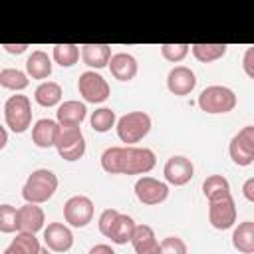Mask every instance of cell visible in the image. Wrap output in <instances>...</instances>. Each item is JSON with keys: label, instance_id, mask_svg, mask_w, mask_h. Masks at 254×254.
Segmentation results:
<instances>
[{"label": "cell", "instance_id": "cell-1", "mask_svg": "<svg viewBox=\"0 0 254 254\" xmlns=\"http://www.w3.org/2000/svg\"><path fill=\"white\" fill-rule=\"evenodd\" d=\"M101 169L109 175H147L157 165V155L149 147H107L101 153Z\"/></svg>", "mask_w": 254, "mask_h": 254}, {"label": "cell", "instance_id": "cell-2", "mask_svg": "<svg viewBox=\"0 0 254 254\" xmlns=\"http://www.w3.org/2000/svg\"><path fill=\"white\" fill-rule=\"evenodd\" d=\"M58 175L50 169H36L30 173V177L26 179L24 187H22V196L26 202L32 204H44L48 202L56 190H58Z\"/></svg>", "mask_w": 254, "mask_h": 254}, {"label": "cell", "instance_id": "cell-3", "mask_svg": "<svg viewBox=\"0 0 254 254\" xmlns=\"http://www.w3.org/2000/svg\"><path fill=\"white\" fill-rule=\"evenodd\" d=\"M151 127H153L151 115L145 111H129L115 121V131H117L119 141L129 147L139 143L141 139H145L149 135Z\"/></svg>", "mask_w": 254, "mask_h": 254}, {"label": "cell", "instance_id": "cell-4", "mask_svg": "<svg viewBox=\"0 0 254 254\" xmlns=\"http://www.w3.org/2000/svg\"><path fill=\"white\" fill-rule=\"evenodd\" d=\"M196 103L200 111L218 115V113H230L236 107L238 99H236V93L226 85H208L200 91Z\"/></svg>", "mask_w": 254, "mask_h": 254}, {"label": "cell", "instance_id": "cell-5", "mask_svg": "<svg viewBox=\"0 0 254 254\" xmlns=\"http://www.w3.org/2000/svg\"><path fill=\"white\" fill-rule=\"evenodd\" d=\"M4 121L6 127L14 133H26L32 127V101L28 95L16 93L10 95L4 103Z\"/></svg>", "mask_w": 254, "mask_h": 254}, {"label": "cell", "instance_id": "cell-6", "mask_svg": "<svg viewBox=\"0 0 254 254\" xmlns=\"http://www.w3.org/2000/svg\"><path fill=\"white\" fill-rule=\"evenodd\" d=\"M77 91H79V95L83 97L85 103H103L111 95V87H109L107 79L101 73L93 71V69H87V71L79 73Z\"/></svg>", "mask_w": 254, "mask_h": 254}, {"label": "cell", "instance_id": "cell-7", "mask_svg": "<svg viewBox=\"0 0 254 254\" xmlns=\"http://www.w3.org/2000/svg\"><path fill=\"white\" fill-rule=\"evenodd\" d=\"M228 155L234 165L250 167L254 163V125L242 127L228 143Z\"/></svg>", "mask_w": 254, "mask_h": 254}, {"label": "cell", "instance_id": "cell-8", "mask_svg": "<svg viewBox=\"0 0 254 254\" xmlns=\"http://www.w3.org/2000/svg\"><path fill=\"white\" fill-rule=\"evenodd\" d=\"M93 200L85 194H73L64 204V220L73 228H83L93 220Z\"/></svg>", "mask_w": 254, "mask_h": 254}, {"label": "cell", "instance_id": "cell-9", "mask_svg": "<svg viewBox=\"0 0 254 254\" xmlns=\"http://www.w3.org/2000/svg\"><path fill=\"white\" fill-rule=\"evenodd\" d=\"M135 196L139 202L147 204V206H155V204H161L167 200L169 196V185L165 181H159L155 177H149V175H143L135 181Z\"/></svg>", "mask_w": 254, "mask_h": 254}, {"label": "cell", "instance_id": "cell-10", "mask_svg": "<svg viewBox=\"0 0 254 254\" xmlns=\"http://www.w3.org/2000/svg\"><path fill=\"white\" fill-rule=\"evenodd\" d=\"M208 222L216 230H228L236 222V202L232 194L208 202Z\"/></svg>", "mask_w": 254, "mask_h": 254}, {"label": "cell", "instance_id": "cell-11", "mask_svg": "<svg viewBox=\"0 0 254 254\" xmlns=\"http://www.w3.org/2000/svg\"><path fill=\"white\" fill-rule=\"evenodd\" d=\"M163 175H165L167 185L183 187V185L190 183V179L194 177V165L190 159H187L183 155H173L171 159H167V163L163 167Z\"/></svg>", "mask_w": 254, "mask_h": 254}, {"label": "cell", "instance_id": "cell-12", "mask_svg": "<svg viewBox=\"0 0 254 254\" xmlns=\"http://www.w3.org/2000/svg\"><path fill=\"white\" fill-rule=\"evenodd\" d=\"M44 244L50 252H67L73 246V232L67 224L64 222H50L48 226H44Z\"/></svg>", "mask_w": 254, "mask_h": 254}, {"label": "cell", "instance_id": "cell-13", "mask_svg": "<svg viewBox=\"0 0 254 254\" xmlns=\"http://www.w3.org/2000/svg\"><path fill=\"white\" fill-rule=\"evenodd\" d=\"M46 226V214L40 204L26 202L24 206L18 208V218H16V232H40Z\"/></svg>", "mask_w": 254, "mask_h": 254}, {"label": "cell", "instance_id": "cell-14", "mask_svg": "<svg viewBox=\"0 0 254 254\" xmlns=\"http://www.w3.org/2000/svg\"><path fill=\"white\" fill-rule=\"evenodd\" d=\"M196 87V75L187 65H175L167 73V89L173 95H189Z\"/></svg>", "mask_w": 254, "mask_h": 254}, {"label": "cell", "instance_id": "cell-15", "mask_svg": "<svg viewBox=\"0 0 254 254\" xmlns=\"http://www.w3.org/2000/svg\"><path fill=\"white\" fill-rule=\"evenodd\" d=\"M109 71L115 79L119 81H131L135 75H137V69H139V64L135 60V56L127 54V52H117V54H111L109 58Z\"/></svg>", "mask_w": 254, "mask_h": 254}, {"label": "cell", "instance_id": "cell-16", "mask_svg": "<svg viewBox=\"0 0 254 254\" xmlns=\"http://www.w3.org/2000/svg\"><path fill=\"white\" fill-rule=\"evenodd\" d=\"M131 246L135 254H159V240L149 224H135Z\"/></svg>", "mask_w": 254, "mask_h": 254}, {"label": "cell", "instance_id": "cell-17", "mask_svg": "<svg viewBox=\"0 0 254 254\" xmlns=\"http://www.w3.org/2000/svg\"><path fill=\"white\" fill-rule=\"evenodd\" d=\"M79 56H81L83 64L95 71V69H101L109 64L111 46H107V44H83V46H79Z\"/></svg>", "mask_w": 254, "mask_h": 254}, {"label": "cell", "instance_id": "cell-18", "mask_svg": "<svg viewBox=\"0 0 254 254\" xmlns=\"http://www.w3.org/2000/svg\"><path fill=\"white\" fill-rule=\"evenodd\" d=\"M85 117H87V107L77 99L62 101L56 111L58 125H81Z\"/></svg>", "mask_w": 254, "mask_h": 254}, {"label": "cell", "instance_id": "cell-19", "mask_svg": "<svg viewBox=\"0 0 254 254\" xmlns=\"http://www.w3.org/2000/svg\"><path fill=\"white\" fill-rule=\"evenodd\" d=\"M52 58L44 50H34L26 60V75L32 79H48L52 75Z\"/></svg>", "mask_w": 254, "mask_h": 254}, {"label": "cell", "instance_id": "cell-20", "mask_svg": "<svg viewBox=\"0 0 254 254\" xmlns=\"http://www.w3.org/2000/svg\"><path fill=\"white\" fill-rule=\"evenodd\" d=\"M56 131H58V121L54 119H38L32 125V143L40 149H50L56 143Z\"/></svg>", "mask_w": 254, "mask_h": 254}, {"label": "cell", "instance_id": "cell-21", "mask_svg": "<svg viewBox=\"0 0 254 254\" xmlns=\"http://www.w3.org/2000/svg\"><path fill=\"white\" fill-rule=\"evenodd\" d=\"M135 224H137V222L133 220V216L119 212V214L115 216V220H113V224H111V228H109V232H107L105 238H109L113 244H119V246H121V244H127V242H131Z\"/></svg>", "mask_w": 254, "mask_h": 254}, {"label": "cell", "instance_id": "cell-22", "mask_svg": "<svg viewBox=\"0 0 254 254\" xmlns=\"http://www.w3.org/2000/svg\"><path fill=\"white\" fill-rule=\"evenodd\" d=\"M62 97H64V91H62V85L56 83V81H42L36 91H34V99L38 105L42 107H56L62 103Z\"/></svg>", "mask_w": 254, "mask_h": 254}, {"label": "cell", "instance_id": "cell-23", "mask_svg": "<svg viewBox=\"0 0 254 254\" xmlns=\"http://www.w3.org/2000/svg\"><path fill=\"white\" fill-rule=\"evenodd\" d=\"M232 246L242 254L254 252V222L244 220L232 230Z\"/></svg>", "mask_w": 254, "mask_h": 254}, {"label": "cell", "instance_id": "cell-24", "mask_svg": "<svg viewBox=\"0 0 254 254\" xmlns=\"http://www.w3.org/2000/svg\"><path fill=\"white\" fill-rule=\"evenodd\" d=\"M202 194L206 196L208 202L232 194V192H230V183H228V179L222 177V175H208V177L202 181Z\"/></svg>", "mask_w": 254, "mask_h": 254}, {"label": "cell", "instance_id": "cell-25", "mask_svg": "<svg viewBox=\"0 0 254 254\" xmlns=\"http://www.w3.org/2000/svg\"><path fill=\"white\" fill-rule=\"evenodd\" d=\"M30 85V79L26 75V71L18 69V67H4L0 69V87L10 89V91H22Z\"/></svg>", "mask_w": 254, "mask_h": 254}, {"label": "cell", "instance_id": "cell-26", "mask_svg": "<svg viewBox=\"0 0 254 254\" xmlns=\"http://www.w3.org/2000/svg\"><path fill=\"white\" fill-rule=\"evenodd\" d=\"M226 50H228L226 44H192L190 46L192 56L202 64H210V62L220 60L226 54Z\"/></svg>", "mask_w": 254, "mask_h": 254}, {"label": "cell", "instance_id": "cell-27", "mask_svg": "<svg viewBox=\"0 0 254 254\" xmlns=\"http://www.w3.org/2000/svg\"><path fill=\"white\" fill-rule=\"evenodd\" d=\"M52 60L62 67H71L79 60V46L77 44H56L52 50Z\"/></svg>", "mask_w": 254, "mask_h": 254}, {"label": "cell", "instance_id": "cell-28", "mask_svg": "<svg viewBox=\"0 0 254 254\" xmlns=\"http://www.w3.org/2000/svg\"><path fill=\"white\" fill-rule=\"evenodd\" d=\"M79 141H85L83 137V131L79 125H58V131H56V143L54 147L60 151V149H65L69 145H75Z\"/></svg>", "mask_w": 254, "mask_h": 254}, {"label": "cell", "instance_id": "cell-29", "mask_svg": "<svg viewBox=\"0 0 254 254\" xmlns=\"http://www.w3.org/2000/svg\"><path fill=\"white\" fill-rule=\"evenodd\" d=\"M115 121H117V115L111 107H99L89 117V125L97 133H107L111 127H115Z\"/></svg>", "mask_w": 254, "mask_h": 254}, {"label": "cell", "instance_id": "cell-30", "mask_svg": "<svg viewBox=\"0 0 254 254\" xmlns=\"http://www.w3.org/2000/svg\"><path fill=\"white\" fill-rule=\"evenodd\" d=\"M12 246H16L22 254H38L40 252V248H42V244H40V240H38V236L36 234H32V232H16V236L12 238V242H10Z\"/></svg>", "mask_w": 254, "mask_h": 254}, {"label": "cell", "instance_id": "cell-31", "mask_svg": "<svg viewBox=\"0 0 254 254\" xmlns=\"http://www.w3.org/2000/svg\"><path fill=\"white\" fill-rule=\"evenodd\" d=\"M189 52H190L189 44H161V56L171 64L183 62Z\"/></svg>", "mask_w": 254, "mask_h": 254}, {"label": "cell", "instance_id": "cell-32", "mask_svg": "<svg viewBox=\"0 0 254 254\" xmlns=\"http://www.w3.org/2000/svg\"><path fill=\"white\" fill-rule=\"evenodd\" d=\"M16 218H18V208L16 206L0 204V232L14 234L16 232Z\"/></svg>", "mask_w": 254, "mask_h": 254}, {"label": "cell", "instance_id": "cell-33", "mask_svg": "<svg viewBox=\"0 0 254 254\" xmlns=\"http://www.w3.org/2000/svg\"><path fill=\"white\" fill-rule=\"evenodd\" d=\"M187 242L179 236H167L159 242V254H187Z\"/></svg>", "mask_w": 254, "mask_h": 254}, {"label": "cell", "instance_id": "cell-34", "mask_svg": "<svg viewBox=\"0 0 254 254\" xmlns=\"http://www.w3.org/2000/svg\"><path fill=\"white\" fill-rule=\"evenodd\" d=\"M58 155L64 159V161H79L83 155H85V141H79L75 145H69L65 149H60Z\"/></svg>", "mask_w": 254, "mask_h": 254}, {"label": "cell", "instance_id": "cell-35", "mask_svg": "<svg viewBox=\"0 0 254 254\" xmlns=\"http://www.w3.org/2000/svg\"><path fill=\"white\" fill-rule=\"evenodd\" d=\"M117 214H119V210H115V208H105V210L99 214L97 226H99V232H101L103 236H107V232H109V228H111V224H113V220H115Z\"/></svg>", "mask_w": 254, "mask_h": 254}, {"label": "cell", "instance_id": "cell-36", "mask_svg": "<svg viewBox=\"0 0 254 254\" xmlns=\"http://www.w3.org/2000/svg\"><path fill=\"white\" fill-rule=\"evenodd\" d=\"M242 67H244V73L252 79L254 77V46L246 48L244 58H242Z\"/></svg>", "mask_w": 254, "mask_h": 254}, {"label": "cell", "instance_id": "cell-37", "mask_svg": "<svg viewBox=\"0 0 254 254\" xmlns=\"http://www.w3.org/2000/svg\"><path fill=\"white\" fill-rule=\"evenodd\" d=\"M0 48H4L8 54H12V56H20V54H24L30 46L28 44H2Z\"/></svg>", "mask_w": 254, "mask_h": 254}, {"label": "cell", "instance_id": "cell-38", "mask_svg": "<svg viewBox=\"0 0 254 254\" xmlns=\"http://www.w3.org/2000/svg\"><path fill=\"white\" fill-rule=\"evenodd\" d=\"M242 194H244L246 200L254 202V177H250V179L244 181V185H242Z\"/></svg>", "mask_w": 254, "mask_h": 254}, {"label": "cell", "instance_id": "cell-39", "mask_svg": "<svg viewBox=\"0 0 254 254\" xmlns=\"http://www.w3.org/2000/svg\"><path fill=\"white\" fill-rule=\"evenodd\" d=\"M87 254H115V250L109 244H95V246L89 248Z\"/></svg>", "mask_w": 254, "mask_h": 254}, {"label": "cell", "instance_id": "cell-40", "mask_svg": "<svg viewBox=\"0 0 254 254\" xmlns=\"http://www.w3.org/2000/svg\"><path fill=\"white\" fill-rule=\"evenodd\" d=\"M6 145H8V131H6V127L0 125V151H2Z\"/></svg>", "mask_w": 254, "mask_h": 254}, {"label": "cell", "instance_id": "cell-41", "mask_svg": "<svg viewBox=\"0 0 254 254\" xmlns=\"http://www.w3.org/2000/svg\"><path fill=\"white\" fill-rule=\"evenodd\" d=\"M2 254H22V252H20V250H18L16 246H12V244H10V246H8V248H6V250H4Z\"/></svg>", "mask_w": 254, "mask_h": 254}, {"label": "cell", "instance_id": "cell-42", "mask_svg": "<svg viewBox=\"0 0 254 254\" xmlns=\"http://www.w3.org/2000/svg\"><path fill=\"white\" fill-rule=\"evenodd\" d=\"M38 254H52V252H50V250H48V248H46V246H42V248H40V252H38Z\"/></svg>", "mask_w": 254, "mask_h": 254}]
</instances>
